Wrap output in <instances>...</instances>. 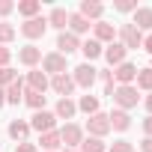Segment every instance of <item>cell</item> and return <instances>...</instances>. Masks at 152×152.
Here are the masks:
<instances>
[{
  "label": "cell",
  "instance_id": "obj_32",
  "mask_svg": "<svg viewBox=\"0 0 152 152\" xmlns=\"http://www.w3.org/2000/svg\"><path fill=\"white\" fill-rule=\"evenodd\" d=\"M12 81H18V72L12 69V66H6V69H0V90H6Z\"/></svg>",
  "mask_w": 152,
  "mask_h": 152
},
{
  "label": "cell",
  "instance_id": "obj_2",
  "mask_svg": "<svg viewBox=\"0 0 152 152\" xmlns=\"http://www.w3.org/2000/svg\"><path fill=\"white\" fill-rule=\"evenodd\" d=\"M72 81H75V87H81V90L90 93V87L99 81V69H96L93 63H81V66L72 69Z\"/></svg>",
  "mask_w": 152,
  "mask_h": 152
},
{
  "label": "cell",
  "instance_id": "obj_17",
  "mask_svg": "<svg viewBox=\"0 0 152 152\" xmlns=\"http://www.w3.org/2000/svg\"><path fill=\"white\" fill-rule=\"evenodd\" d=\"M131 15H134V18H131V24H134V27L146 36V33L152 30V6H137Z\"/></svg>",
  "mask_w": 152,
  "mask_h": 152
},
{
  "label": "cell",
  "instance_id": "obj_35",
  "mask_svg": "<svg viewBox=\"0 0 152 152\" xmlns=\"http://www.w3.org/2000/svg\"><path fill=\"white\" fill-rule=\"evenodd\" d=\"M12 63V48H6V45H0V69H6Z\"/></svg>",
  "mask_w": 152,
  "mask_h": 152
},
{
  "label": "cell",
  "instance_id": "obj_34",
  "mask_svg": "<svg viewBox=\"0 0 152 152\" xmlns=\"http://www.w3.org/2000/svg\"><path fill=\"white\" fill-rule=\"evenodd\" d=\"M113 9H116V12H122V15H128V12H134V9H137V0H116Z\"/></svg>",
  "mask_w": 152,
  "mask_h": 152
},
{
  "label": "cell",
  "instance_id": "obj_43",
  "mask_svg": "<svg viewBox=\"0 0 152 152\" xmlns=\"http://www.w3.org/2000/svg\"><path fill=\"white\" fill-rule=\"evenodd\" d=\"M0 107H6V93L0 90Z\"/></svg>",
  "mask_w": 152,
  "mask_h": 152
},
{
  "label": "cell",
  "instance_id": "obj_29",
  "mask_svg": "<svg viewBox=\"0 0 152 152\" xmlns=\"http://www.w3.org/2000/svg\"><path fill=\"white\" fill-rule=\"evenodd\" d=\"M134 87L137 93H152V69H137V78H134Z\"/></svg>",
  "mask_w": 152,
  "mask_h": 152
},
{
  "label": "cell",
  "instance_id": "obj_5",
  "mask_svg": "<svg viewBox=\"0 0 152 152\" xmlns=\"http://www.w3.org/2000/svg\"><path fill=\"white\" fill-rule=\"evenodd\" d=\"M42 72L48 75V78H54V75H66L69 72V57L51 51V54H42Z\"/></svg>",
  "mask_w": 152,
  "mask_h": 152
},
{
  "label": "cell",
  "instance_id": "obj_27",
  "mask_svg": "<svg viewBox=\"0 0 152 152\" xmlns=\"http://www.w3.org/2000/svg\"><path fill=\"white\" fill-rule=\"evenodd\" d=\"M15 9H18V15H24V21H27V18H36V15L42 12V3H39V0H21V3H15Z\"/></svg>",
  "mask_w": 152,
  "mask_h": 152
},
{
  "label": "cell",
  "instance_id": "obj_7",
  "mask_svg": "<svg viewBox=\"0 0 152 152\" xmlns=\"http://www.w3.org/2000/svg\"><path fill=\"white\" fill-rule=\"evenodd\" d=\"M27 122H30V131H39V134L57 128V116H54V110H36Z\"/></svg>",
  "mask_w": 152,
  "mask_h": 152
},
{
  "label": "cell",
  "instance_id": "obj_45",
  "mask_svg": "<svg viewBox=\"0 0 152 152\" xmlns=\"http://www.w3.org/2000/svg\"><path fill=\"white\" fill-rule=\"evenodd\" d=\"M149 69H152V66H149Z\"/></svg>",
  "mask_w": 152,
  "mask_h": 152
},
{
  "label": "cell",
  "instance_id": "obj_24",
  "mask_svg": "<svg viewBox=\"0 0 152 152\" xmlns=\"http://www.w3.org/2000/svg\"><path fill=\"white\" fill-rule=\"evenodd\" d=\"M3 93H6V104H21V102H24V78L12 81Z\"/></svg>",
  "mask_w": 152,
  "mask_h": 152
},
{
  "label": "cell",
  "instance_id": "obj_22",
  "mask_svg": "<svg viewBox=\"0 0 152 152\" xmlns=\"http://www.w3.org/2000/svg\"><path fill=\"white\" fill-rule=\"evenodd\" d=\"M39 146H42L45 152H60V149H63V137H60V128H54V131H45V134L39 137Z\"/></svg>",
  "mask_w": 152,
  "mask_h": 152
},
{
  "label": "cell",
  "instance_id": "obj_41",
  "mask_svg": "<svg viewBox=\"0 0 152 152\" xmlns=\"http://www.w3.org/2000/svg\"><path fill=\"white\" fill-rule=\"evenodd\" d=\"M140 152H152V137H143L140 140Z\"/></svg>",
  "mask_w": 152,
  "mask_h": 152
},
{
  "label": "cell",
  "instance_id": "obj_19",
  "mask_svg": "<svg viewBox=\"0 0 152 152\" xmlns=\"http://www.w3.org/2000/svg\"><path fill=\"white\" fill-rule=\"evenodd\" d=\"M66 27H69V33H75L78 39H81V36H87V33L93 30V24H90L84 15H78V12H69V24H66Z\"/></svg>",
  "mask_w": 152,
  "mask_h": 152
},
{
  "label": "cell",
  "instance_id": "obj_12",
  "mask_svg": "<svg viewBox=\"0 0 152 152\" xmlns=\"http://www.w3.org/2000/svg\"><path fill=\"white\" fill-rule=\"evenodd\" d=\"M78 15H84L90 24H96V21H102V18H104V3H99V0H81Z\"/></svg>",
  "mask_w": 152,
  "mask_h": 152
},
{
  "label": "cell",
  "instance_id": "obj_44",
  "mask_svg": "<svg viewBox=\"0 0 152 152\" xmlns=\"http://www.w3.org/2000/svg\"><path fill=\"white\" fill-rule=\"evenodd\" d=\"M60 152H78V149H60Z\"/></svg>",
  "mask_w": 152,
  "mask_h": 152
},
{
  "label": "cell",
  "instance_id": "obj_13",
  "mask_svg": "<svg viewBox=\"0 0 152 152\" xmlns=\"http://www.w3.org/2000/svg\"><path fill=\"white\" fill-rule=\"evenodd\" d=\"M134 78H137V66L134 63H119L116 69H113V81H116V87H128V84H134Z\"/></svg>",
  "mask_w": 152,
  "mask_h": 152
},
{
  "label": "cell",
  "instance_id": "obj_38",
  "mask_svg": "<svg viewBox=\"0 0 152 152\" xmlns=\"http://www.w3.org/2000/svg\"><path fill=\"white\" fill-rule=\"evenodd\" d=\"M9 12H15V3L12 0H0V18H6Z\"/></svg>",
  "mask_w": 152,
  "mask_h": 152
},
{
  "label": "cell",
  "instance_id": "obj_31",
  "mask_svg": "<svg viewBox=\"0 0 152 152\" xmlns=\"http://www.w3.org/2000/svg\"><path fill=\"white\" fill-rule=\"evenodd\" d=\"M15 36H18V30H15L9 21H0V45L9 48V42H15Z\"/></svg>",
  "mask_w": 152,
  "mask_h": 152
},
{
  "label": "cell",
  "instance_id": "obj_37",
  "mask_svg": "<svg viewBox=\"0 0 152 152\" xmlns=\"http://www.w3.org/2000/svg\"><path fill=\"white\" fill-rule=\"evenodd\" d=\"M99 81L102 84H116L113 81V69H99Z\"/></svg>",
  "mask_w": 152,
  "mask_h": 152
},
{
  "label": "cell",
  "instance_id": "obj_6",
  "mask_svg": "<svg viewBox=\"0 0 152 152\" xmlns=\"http://www.w3.org/2000/svg\"><path fill=\"white\" fill-rule=\"evenodd\" d=\"M60 137H63V146H66V149H78V146L84 143L87 131H84V125H78V122H66V125L60 128Z\"/></svg>",
  "mask_w": 152,
  "mask_h": 152
},
{
  "label": "cell",
  "instance_id": "obj_9",
  "mask_svg": "<svg viewBox=\"0 0 152 152\" xmlns=\"http://www.w3.org/2000/svg\"><path fill=\"white\" fill-rule=\"evenodd\" d=\"M48 90H54L60 99H72V93L75 90H78V87H75V81H72V75L66 72V75H54V78H51V87Z\"/></svg>",
  "mask_w": 152,
  "mask_h": 152
},
{
  "label": "cell",
  "instance_id": "obj_14",
  "mask_svg": "<svg viewBox=\"0 0 152 152\" xmlns=\"http://www.w3.org/2000/svg\"><path fill=\"white\" fill-rule=\"evenodd\" d=\"M75 51H81V39L75 36V33H69V30H63V33L57 36V54L69 57V54H75Z\"/></svg>",
  "mask_w": 152,
  "mask_h": 152
},
{
  "label": "cell",
  "instance_id": "obj_3",
  "mask_svg": "<svg viewBox=\"0 0 152 152\" xmlns=\"http://www.w3.org/2000/svg\"><path fill=\"white\" fill-rule=\"evenodd\" d=\"M110 102H113L119 110H131V107H137L140 93H137V87H134V84H128V87H116V90H113V96H110Z\"/></svg>",
  "mask_w": 152,
  "mask_h": 152
},
{
  "label": "cell",
  "instance_id": "obj_25",
  "mask_svg": "<svg viewBox=\"0 0 152 152\" xmlns=\"http://www.w3.org/2000/svg\"><path fill=\"white\" fill-rule=\"evenodd\" d=\"M6 131H9V137H12L15 143H21V140H27V134H30V122H27V119H12Z\"/></svg>",
  "mask_w": 152,
  "mask_h": 152
},
{
  "label": "cell",
  "instance_id": "obj_18",
  "mask_svg": "<svg viewBox=\"0 0 152 152\" xmlns=\"http://www.w3.org/2000/svg\"><path fill=\"white\" fill-rule=\"evenodd\" d=\"M107 119H110V131H128V128H131V113H128V110L113 107V110L107 113Z\"/></svg>",
  "mask_w": 152,
  "mask_h": 152
},
{
  "label": "cell",
  "instance_id": "obj_26",
  "mask_svg": "<svg viewBox=\"0 0 152 152\" xmlns=\"http://www.w3.org/2000/svg\"><path fill=\"white\" fill-rule=\"evenodd\" d=\"M78 113H87V116H93V113H99V96H93V93H87V96H81L78 102Z\"/></svg>",
  "mask_w": 152,
  "mask_h": 152
},
{
  "label": "cell",
  "instance_id": "obj_16",
  "mask_svg": "<svg viewBox=\"0 0 152 152\" xmlns=\"http://www.w3.org/2000/svg\"><path fill=\"white\" fill-rule=\"evenodd\" d=\"M102 57L107 60V66H110V69H116L119 63H125V60H128V51H125L119 42H110V45H104V54H102Z\"/></svg>",
  "mask_w": 152,
  "mask_h": 152
},
{
  "label": "cell",
  "instance_id": "obj_30",
  "mask_svg": "<svg viewBox=\"0 0 152 152\" xmlns=\"http://www.w3.org/2000/svg\"><path fill=\"white\" fill-rule=\"evenodd\" d=\"M24 104L36 113V110H45V96L42 93H33V90H24Z\"/></svg>",
  "mask_w": 152,
  "mask_h": 152
},
{
  "label": "cell",
  "instance_id": "obj_23",
  "mask_svg": "<svg viewBox=\"0 0 152 152\" xmlns=\"http://www.w3.org/2000/svg\"><path fill=\"white\" fill-rule=\"evenodd\" d=\"M66 24H69V9H63V6H54L51 12H48V27H54V30H66Z\"/></svg>",
  "mask_w": 152,
  "mask_h": 152
},
{
  "label": "cell",
  "instance_id": "obj_20",
  "mask_svg": "<svg viewBox=\"0 0 152 152\" xmlns=\"http://www.w3.org/2000/svg\"><path fill=\"white\" fill-rule=\"evenodd\" d=\"M54 116L57 119H75V116H78V104H75V99H60L57 102V107H54Z\"/></svg>",
  "mask_w": 152,
  "mask_h": 152
},
{
  "label": "cell",
  "instance_id": "obj_15",
  "mask_svg": "<svg viewBox=\"0 0 152 152\" xmlns=\"http://www.w3.org/2000/svg\"><path fill=\"white\" fill-rule=\"evenodd\" d=\"M18 63L21 66H27V69H36L39 63H42V48H36V45H24V48H18Z\"/></svg>",
  "mask_w": 152,
  "mask_h": 152
},
{
  "label": "cell",
  "instance_id": "obj_40",
  "mask_svg": "<svg viewBox=\"0 0 152 152\" xmlns=\"http://www.w3.org/2000/svg\"><path fill=\"white\" fill-rule=\"evenodd\" d=\"M143 51L152 57V33H146V36H143Z\"/></svg>",
  "mask_w": 152,
  "mask_h": 152
},
{
  "label": "cell",
  "instance_id": "obj_11",
  "mask_svg": "<svg viewBox=\"0 0 152 152\" xmlns=\"http://www.w3.org/2000/svg\"><path fill=\"white\" fill-rule=\"evenodd\" d=\"M24 84H27V90H33V93H42V96H45V90L51 87V78H48L42 69H30V72H27V78H24Z\"/></svg>",
  "mask_w": 152,
  "mask_h": 152
},
{
  "label": "cell",
  "instance_id": "obj_10",
  "mask_svg": "<svg viewBox=\"0 0 152 152\" xmlns=\"http://www.w3.org/2000/svg\"><path fill=\"white\" fill-rule=\"evenodd\" d=\"M93 39L96 42H102V45H110V42H116V24H110V21H96L93 24Z\"/></svg>",
  "mask_w": 152,
  "mask_h": 152
},
{
  "label": "cell",
  "instance_id": "obj_8",
  "mask_svg": "<svg viewBox=\"0 0 152 152\" xmlns=\"http://www.w3.org/2000/svg\"><path fill=\"white\" fill-rule=\"evenodd\" d=\"M84 131H87L90 137H102V140H104V137L110 134V119H107V113H102V110L93 113V116L87 119V128H84Z\"/></svg>",
  "mask_w": 152,
  "mask_h": 152
},
{
  "label": "cell",
  "instance_id": "obj_1",
  "mask_svg": "<svg viewBox=\"0 0 152 152\" xmlns=\"http://www.w3.org/2000/svg\"><path fill=\"white\" fill-rule=\"evenodd\" d=\"M116 42H119L125 51H137V48H143V33H140L131 21H125V24L116 27Z\"/></svg>",
  "mask_w": 152,
  "mask_h": 152
},
{
  "label": "cell",
  "instance_id": "obj_28",
  "mask_svg": "<svg viewBox=\"0 0 152 152\" xmlns=\"http://www.w3.org/2000/svg\"><path fill=\"white\" fill-rule=\"evenodd\" d=\"M78 152H107V143L102 140V137H84V143L78 146Z\"/></svg>",
  "mask_w": 152,
  "mask_h": 152
},
{
  "label": "cell",
  "instance_id": "obj_39",
  "mask_svg": "<svg viewBox=\"0 0 152 152\" xmlns=\"http://www.w3.org/2000/svg\"><path fill=\"white\" fill-rule=\"evenodd\" d=\"M140 125H143V134H146V137H152V116H146Z\"/></svg>",
  "mask_w": 152,
  "mask_h": 152
},
{
  "label": "cell",
  "instance_id": "obj_33",
  "mask_svg": "<svg viewBox=\"0 0 152 152\" xmlns=\"http://www.w3.org/2000/svg\"><path fill=\"white\" fill-rule=\"evenodd\" d=\"M107 152H134V143L131 140H113L107 146Z\"/></svg>",
  "mask_w": 152,
  "mask_h": 152
},
{
  "label": "cell",
  "instance_id": "obj_21",
  "mask_svg": "<svg viewBox=\"0 0 152 152\" xmlns=\"http://www.w3.org/2000/svg\"><path fill=\"white\" fill-rule=\"evenodd\" d=\"M81 54H84V63H93V60H99V57L104 54V45L90 36L87 42H81Z\"/></svg>",
  "mask_w": 152,
  "mask_h": 152
},
{
  "label": "cell",
  "instance_id": "obj_42",
  "mask_svg": "<svg viewBox=\"0 0 152 152\" xmlns=\"http://www.w3.org/2000/svg\"><path fill=\"white\" fill-rule=\"evenodd\" d=\"M143 104H146V110H149V116H152V93H146V99H143Z\"/></svg>",
  "mask_w": 152,
  "mask_h": 152
},
{
  "label": "cell",
  "instance_id": "obj_4",
  "mask_svg": "<svg viewBox=\"0 0 152 152\" xmlns=\"http://www.w3.org/2000/svg\"><path fill=\"white\" fill-rule=\"evenodd\" d=\"M18 30H21V36H24V39H27L30 45H33L36 39H42V36L48 33V18H45V15H36V18H27V21H24V24H21Z\"/></svg>",
  "mask_w": 152,
  "mask_h": 152
},
{
  "label": "cell",
  "instance_id": "obj_36",
  "mask_svg": "<svg viewBox=\"0 0 152 152\" xmlns=\"http://www.w3.org/2000/svg\"><path fill=\"white\" fill-rule=\"evenodd\" d=\"M15 152H39V146L30 140H21V143H15Z\"/></svg>",
  "mask_w": 152,
  "mask_h": 152
}]
</instances>
